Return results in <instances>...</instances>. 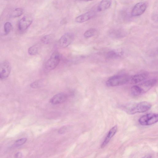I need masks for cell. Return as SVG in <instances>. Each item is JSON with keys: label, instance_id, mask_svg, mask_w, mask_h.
I'll return each instance as SVG.
<instances>
[{"label": "cell", "instance_id": "cell-4", "mask_svg": "<svg viewBox=\"0 0 158 158\" xmlns=\"http://www.w3.org/2000/svg\"><path fill=\"white\" fill-rule=\"evenodd\" d=\"M60 60L59 53L57 51H54L47 61L45 65L46 68L49 70L54 69L59 64Z\"/></svg>", "mask_w": 158, "mask_h": 158}, {"label": "cell", "instance_id": "cell-22", "mask_svg": "<svg viewBox=\"0 0 158 158\" xmlns=\"http://www.w3.org/2000/svg\"><path fill=\"white\" fill-rule=\"evenodd\" d=\"M23 13V10L21 8H18L14 10L12 12L13 17H17L20 16Z\"/></svg>", "mask_w": 158, "mask_h": 158}, {"label": "cell", "instance_id": "cell-21", "mask_svg": "<svg viewBox=\"0 0 158 158\" xmlns=\"http://www.w3.org/2000/svg\"><path fill=\"white\" fill-rule=\"evenodd\" d=\"M119 56V54L118 52L114 51H110L107 53L106 58L108 59H112L118 58Z\"/></svg>", "mask_w": 158, "mask_h": 158}, {"label": "cell", "instance_id": "cell-23", "mask_svg": "<svg viewBox=\"0 0 158 158\" xmlns=\"http://www.w3.org/2000/svg\"><path fill=\"white\" fill-rule=\"evenodd\" d=\"M12 28L11 24L9 22H7L4 25V31L6 35L8 34L11 31Z\"/></svg>", "mask_w": 158, "mask_h": 158}, {"label": "cell", "instance_id": "cell-17", "mask_svg": "<svg viewBox=\"0 0 158 158\" xmlns=\"http://www.w3.org/2000/svg\"><path fill=\"white\" fill-rule=\"evenodd\" d=\"M55 36L52 34H49L45 35L41 39V42L44 44H48L51 43L53 41Z\"/></svg>", "mask_w": 158, "mask_h": 158}, {"label": "cell", "instance_id": "cell-24", "mask_svg": "<svg viewBox=\"0 0 158 158\" xmlns=\"http://www.w3.org/2000/svg\"><path fill=\"white\" fill-rule=\"evenodd\" d=\"M27 140L26 138H22L17 140L15 143V146H21L26 143Z\"/></svg>", "mask_w": 158, "mask_h": 158}, {"label": "cell", "instance_id": "cell-6", "mask_svg": "<svg viewBox=\"0 0 158 158\" xmlns=\"http://www.w3.org/2000/svg\"><path fill=\"white\" fill-rule=\"evenodd\" d=\"M74 39V35L72 32H67L64 34L59 40L60 45L62 48H65L69 45Z\"/></svg>", "mask_w": 158, "mask_h": 158}, {"label": "cell", "instance_id": "cell-13", "mask_svg": "<svg viewBox=\"0 0 158 158\" xmlns=\"http://www.w3.org/2000/svg\"><path fill=\"white\" fill-rule=\"evenodd\" d=\"M117 125L113 127L109 131L104 140L101 145V148H103L108 143L112 138L115 135L117 131Z\"/></svg>", "mask_w": 158, "mask_h": 158}, {"label": "cell", "instance_id": "cell-5", "mask_svg": "<svg viewBox=\"0 0 158 158\" xmlns=\"http://www.w3.org/2000/svg\"><path fill=\"white\" fill-rule=\"evenodd\" d=\"M11 70V66L7 61H5L0 64V79H5L9 76Z\"/></svg>", "mask_w": 158, "mask_h": 158}, {"label": "cell", "instance_id": "cell-20", "mask_svg": "<svg viewBox=\"0 0 158 158\" xmlns=\"http://www.w3.org/2000/svg\"><path fill=\"white\" fill-rule=\"evenodd\" d=\"M96 30L94 28H90L86 31L84 34V36L85 38H89L95 35Z\"/></svg>", "mask_w": 158, "mask_h": 158}, {"label": "cell", "instance_id": "cell-16", "mask_svg": "<svg viewBox=\"0 0 158 158\" xmlns=\"http://www.w3.org/2000/svg\"><path fill=\"white\" fill-rule=\"evenodd\" d=\"M131 94L134 96H139L143 94L140 87L138 85H135L131 88Z\"/></svg>", "mask_w": 158, "mask_h": 158}, {"label": "cell", "instance_id": "cell-10", "mask_svg": "<svg viewBox=\"0 0 158 158\" xmlns=\"http://www.w3.org/2000/svg\"><path fill=\"white\" fill-rule=\"evenodd\" d=\"M95 15V12L94 10H90L76 17L75 21L77 23H81L86 22Z\"/></svg>", "mask_w": 158, "mask_h": 158}, {"label": "cell", "instance_id": "cell-27", "mask_svg": "<svg viewBox=\"0 0 158 158\" xmlns=\"http://www.w3.org/2000/svg\"><path fill=\"white\" fill-rule=\"evenodd\" d=\"M78 1H83V2H89L92 1L94 0H78Z\"/></svg>", "mask_w": 158, "mask_h": 158}, {"label": "cell", "instance_id": "cell-19", "mask_svg": "<svg viewBox=\"0 0 158 158\" xmlns=\"http://www.w3.org/2000/svg\"><path fill=\"white\" fill-rule=\"evenodd\" d=\"M111 36L115 38H119L123 36L124 33L122 31L119 29H113L111 30L110 32Z\"/></svg>", "mask_w": 158, "mask_h": 158}, {"label": "cell", "instance_id": "cell-26", "mask_svg": "<svg viewBox=\"0 0 158 158\" xmlns=\"http://www.w3.org/2000/svg\"><path fill=\"white\" fill-rule=\"evenodd\" d=\"M22 154L20 152H18L15 155V157L16 158H20L22 156Z\"/></svg>", "mask_w": 158, "mask_h": 158}, {"label": "cell", "instance_id": "cell-25", "mask_svg": "<svg viewBox=\"0 0 158 158\" xmlns=\"http://www.w3.org/2000/svg\"><path fill=\"white\" fill-rule=\"evenodd\" d=\"M69 129L68 127L64 126L60 129L58 131V133L60 134H63L65 133Z\"/></svg>", "mask_w": 158, "mask_h": 158}, {"label": "cell", "instance_id": "cell-11", "mask_svg": "<svg viewBox=\"0 0 158 158\" xmlns=\"http://www.w3.org/2000/svg\"><path fill=\"white\" fill-rule=\"evenodd\" d=\"M67 98V95L64 93H59L54 96L50 99V102L53 104H57L65 102Z\"/></svg>", "mask_w": 158, "mask_h": 158}, {"label": "cell", "instance_id": "cell-15", "mask_svg": "<svg viewBox=\"0 0 158 158\" xmlns=\"http://www.w3.org/2000/svg\"><path fill=\"white\" fill-rule=\"evenodd\" d=\"M46 81L44 79H40L32 83L30 87L32 88H38L45 85L47 83Z\"/></svg>", "mask_w": 158, "mask_h": 158}, {"label": "cell", "instance_id": "cell-12", "mask_svg": "<svg viewBox=\"0 0 158 158\" xmlns=\"http://www.w3.org/2000/svg\"><path fill=\"white\" fill-rule=\"evenodd\" d=\"M148 76L145 73L138 74L130 77L129 82L132 84L139 83L146 79Z\"/></svg>", "mask_w": 158, "mask_h": 158}, {"label": "cell", "instance_id": "cell-8", "mask_svg": "<svg viewBox=\"0 0 158 158\" xmlns=\"http://www.w3.org/2000/svg\"><path fill=\"white\" fill-rule=\"evenodd\" d=\"M32 22V19L29 17L24 16L19 21L18 27L19 31H23L26 30Z\"/></svg>", "mask_w": 158, "mask_h": 158}, {"label": "cell", "instance_id": "cell-3", "mask_svg": "<svg viewBox=\"0 0 158 158\" xmlns=\"http://www.w3.org/2000/svg\"><path fill=\"white\" fill-rule=\"evenodd\" d=\"M158 120L157 114L150 113L141 116L139 119V122L142 125L149 126L156 123Z\"/></svg>", "mask_w": 158, "mask_h": 158}, {"label": "cell", "instance_id": "cell-14", "mask_svg": "<svg viewBox=\"0 0 158 158\" xmlns=\"http://www.w3.org/2000/svg\"><path fill=\"white\" fill-rule=\"evenodd\" d=\"M112 0H102L97 7L98 12H102L108 9L111 6Z\"/></svg>", "mask_w": 158, "mask_h": 158}, {"label": "cell", "instance_id": "cell-1", "mask_svg": "<svg viewBox=\"0 0 158 158\" xmlns=\"http://www.w3.org/2000/svg\"><path fill=\"white\" fill-rule=\"evenodd\" d=\"M152 105L149 102L144 101L127 104L122 106L123 110L129 114L144 112L149 110Z\"/></svg>", "mask_w": 158, "mask_h": 158}, {"label": "cell", "instance_id": "cell-18", "mask_svg": "<svg viewBox=\"0 0 158 158\" xmlns=\"http://www.w3.org/2000/svg\"><path fill=\"white\" fill-rule=\"evenodd\" d=\"M39 46L35 44L30 47L28 50L29 54L31 55H35L38 53Z\"/></svg>", "mask_w": 158, "mask_h": 158}, {"label": "cell", "instance_id": "cell-9", "mask_svg": "<svg viewBox=\"0 0 158 158\" xmlns=\"http://www.w3.org/2000/svg\"><path fill=\"white\" fill-rule=\"evenodd\" d=\"M156 79H152L143 82L138 85L142 90L143 94L145 93L154 86L157 82Z\"/></svg>", "mask_w": 158, "mask_h": 158}, {"label": "cell", "instance_id": "cell-2", "mask_svg": "<svg viewBox=\"0 0 158 158\" xmlns=\"http://www.w3.org/2000/svg\"><path fill=\"white\" fill-rule=\"evenodd\" d=\"M130 77L124 74L117 75L109 78L106 82L108 87H114L124 85L129 81Z\"/></svg>", "mask_w": 158, "mask_h": 158}, {"label": "cell", "instance_id": "cell-7", "mask_svg": "<svg viewBox=\"0 0 158 158\" xmlns=\"http://www.w3.org/2000/svg\"><path fill=\"white\" fill-rule=\"evenodd\" d=\"M147 7V5L144 2H140L137 3L132 10L131 15L135 17L141 15L145 11Z\"/></svg>", "mask_w": 158, "mask_h": 158}]
</instances>
